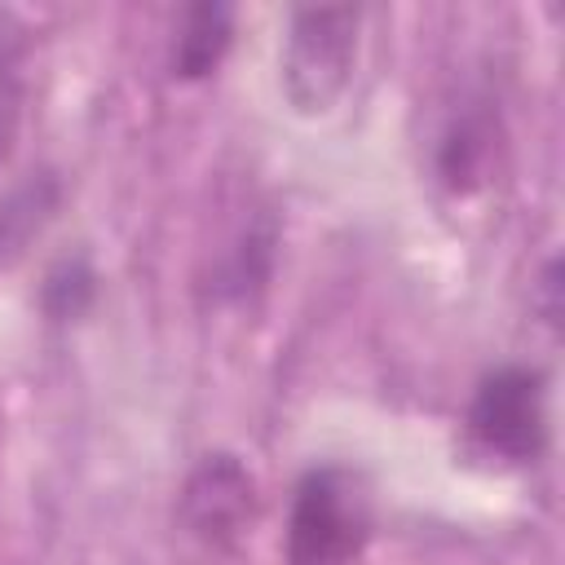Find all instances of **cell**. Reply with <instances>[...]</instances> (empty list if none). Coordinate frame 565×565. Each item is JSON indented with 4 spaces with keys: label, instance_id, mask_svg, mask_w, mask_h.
Returning a JSON list of instances; mask_svg holds the SVG:
<instances>
[{
    "label": "cell",
    "instance_id": "5b68a950",
    "mask_svg": "<svg viewBox=\"0 0 565 565\" xmlns=\"http://www.w3.org/2000/svg\"><path fill=\"white\" fill-rule=\"evenodd\" d=\"M230 31H234V13L225 4H194L181 13L177 40H172V75L181 79H203L221 66L225 49H230Z\"/></svg>",
    "mask_w": 565,
    "mask_h": 565
},
{
    "label": "cell",
    "instance_id": "7a4b0ae2",
    "mask_svg": "<svg viewBox=\"0 0 565 565\" xmlns=\"http://www.w3.org/2000/svg\"><path fill=\"white\" fill-rule=\"evenodd\" d=\"M358 9H296L282 44V93L296 115H327L349 88L358 57Z\"/></svg>",
    "mask_w": 565,
    "mask_h": 565
},
{
    "label": "cell",
    "instance_id": "8992f818",
    "mask_svg": "<svg viewBox=\"0 0 565 565\" xmlns=\"http://www.w3.org/2000/svg\"><path fill=\"white\" fill-rule=\"evenodd\" d=\"M486 124L477 119H455L441 137V154H437V168L446 177L450 190H468L477 177H481V159H486Z\"/></svg>",
    "mask_w": 565,
    "mask_h": 565
},
{
    "label": "cell",
    "instance_id": "277c9868",
    "mask_svg": "<svg viewBox=\"0 0 565 565\" xmlns=\"http://www.w3.org/2000/svg\"><path fill=\"white\" fill-rule=\"evenodd\" d=\"M256 521V477L238 455H203L181 486V525L203 547H234Z\"/></svg>",
    "mask_w": 565,
    "mask_h": 565
},
{
    "label": "cell",
    "instance_id": "3957f363",
    "mask_svg": "<svg viewBox=\"0 0 565 565\" xmlns=\"http://www.w3.org/2000/svg\"><path fill=\"white\" fill-rule=\"evenodd\" d=\"M468 433L486 455H499L508 463H534L547 441L543 375L530 366L490 371L472 393Z\"/></svg>",
    "mask_w": 565,
    "mask_h": 565
},
{
    "label": "cell",
    "instance_id": "6da1fadb",
    "mask_svg": "<svg viewBox=\"0 0 565 565\" xmlns=\"http://www.w3.org/2000/svg\"><path fill=\"white\" fill-rule=\"evenodd\" d=\"M371 539V494L340 463L309 468L287 512V565H353Z\"/></svg>",
    "mask_w": 565,
    "mask_h": 565
},
{
    "label": "cell",
    "instance_id": "52a82bcc",
    "mask_svg": "<svg viewBox=\"0 0 565 565\" xmlns=\"http://www.w3.org/2000/svg\"><path fill=\"white\" fill-rule=\"evenodd\" d=\"M18 119H22V75H18V40L4 31L0 18V163L13 150L18 137Z\"/></svg>",
    "mask_w": 565,
    "mask_h": 565
}]
</instances>
